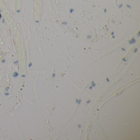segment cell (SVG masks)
I'll use <instances>...</instances> for the list:
<instances>
[{
    "mask_svg": "<svg viewBox=\"0 0 140 140\" xmlns=\"http://www.w3.org/2000/svg\"><path fill=\"white\" fill-rule=\"evenodd\" d=\"M76 103H78L79 105L80 104V103H81V100H76Z\"/></svg>",
    "mask_w": 140,
    "mask_h": 140,
    "instance_id": "cell-1",
    "label": "cell"
},
{
    "mask_svg": "<svg viewBox=\"0 0 140 140\" xmlns=\"http://www.w3.org/2000/svg\"><path fill=\"white\" fill-rule=\"evenodd\" d=\"M91 86L92 87V88H93V87H95L96 86V84L95 83L94 81H92V86Z\"/></svg>",
    "mask_w": 140,
    "mask_h": 140,
    "instance_id": "cell-2",
    "label": "cell"
},
{
    "mask_svg": "<svg viewBox=\"0 0 140 140\" xmlns=\"http://www.w3.org/2000/svg\"><path fill=\"white\" fill-rule=\"evenodd\" d=\"M55 74H54L53 75V77H55Z\"/></svg>",
    "mask_w": 140,
    "mask_h": 140,
    "instance_id": "cell-3",
    "label": "cell"
},
{
    "mask_svg": "<svg viewBox=\"0 0 140 140\" xmlns=\"http://www.w3.org/2000/svg\"><path fill=\"white\" fill-rule=\"evenodd\" d=\"M90 101H88V102H87V103H90Z\"/></svg>",
    "mask_w": 140,
    "mask_h": 140,
    "instance_id": "cell-4",
    "label": "cell"
},
{
    "mask_svg": "<svg viewBox=\"0 0 140 140\" xmlns=\"http://www.w3.org/2000/svg\"><path fill=\"white\" fill-rule=\"evenodd\" d=\"M1 14H0V19H1Z\"/></svg>",
    "mask_w": 140,
    "mask_h": 140,
    "instance_id": "cell-5",
    "label": "cell"
}]
</instances>
